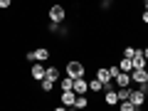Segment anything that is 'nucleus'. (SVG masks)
Returning <instances> with one entry per match:
<instances>
[{
    "label": "nucleus",
    "mask_w": 148,
    "mask_h": 111,
    "mask_svg": "<svg viewBox=\"0 0 148 111\" xmlns=\"http://www.w3.org/2000/svg\"><path fill=\"white\" fill-rule=\"evenodd\" d=\"M141 52H143V57H146V59H148V47H146V49H141Z\"/></svg>",
    "instance_id": "nucleus-24"
},
{
    "label": "nucleus",
    "mask_w": 148,
    "mask_h": 111,
    "mask_svg": "<svg viewBox=\"0 0 148 111\" xmlns=\"http://www.w3.org/2000/svg\"><path fill=\"white\" fill-rule=\"evenodd\" d=\"M64 17H67V12H64V8L62 5H52L49 8V22H64Z\"/></svg>",
    "instance_id": "nucleus-3"
},
{
    "label": "nucleus",
    "mask_w": 148,
    "mask_h": 111,
    "mask_svg": "<svg viewBox=\"0 0 148 111\" xmlns=\"http://www.w3.org/2000/svg\"><path fill=\"white\" fill-rule=\"evenodd\" d=\"M146 74H148V67H146Z\"/></svg>",
    "instance_id": "nucleus-28"
},
{
    "label": "nucleus",
    "mask_w": 148,
    "mask_h": 111,
    "mask_svg": "<svg viewBox=\"0 0 148 111\" xmlns=\"http://www.w3.org/2000/svg\"><path fill=\"white\" fill-rule=\"evenodd\" d=\"M146 67H148V59L143 57V52L138 49V52H136V57H133V69H146Z\"/></svg>",
    "instance_id": "nucleus-10"
},
{
    "label": "nucleus",
    "mask_w": 148,
    "mask_h": 111,
    "mask_svg": "<svg viewBox=\"0 0 148 111\" xmlns=\"http://www.w3.org/2000/svg\"><path fill=\"white\" fill-rule=\"evenodd\" d=\"M89 106V101H86L84 94H77V99H74V109H86Z\"/></svg>",
    "instance_id": "nucleus-14"
},
{
    "label": "nucleus",
    "mask_w": 148,
    "mask_h": 111,
    "mask_svg": "<svg viewBox=\"0 0 148 111\" xmlns=\"http://www.w3.org/2000/svg\"><path fill=\"white\" fill-rule=\"evenodd\" d=\"M96 79L104 84V89H114V77H111L109 67H99L96 69Z\"/></svg>",
    "instance_id": "nucleus-1"
},
{
    "label": "nucleus",
    "mask_w": 148,
    "mask_h": 111,
    "mask_svg": "<svg viewBox=\"0 0 148 111\" xmlns=\"http://www.w3.org/2000/svg\"><path fill=\"white\" fill-rule=\"evenodd\" d=\"M146 101H148V89H146Z\"/></svg>",
    "instance_id": "nucleus-27"
},
{
    "label": "nucleus",
    "mask_w": 148,
    "mask_h": 111,
    "mask_svg": "<svg viewBox=\"0 0 148 111\" xmlns=\"http://www.w3.org/2000/svg\"><path fill=\"white\" fill-rule=\"evenodd\" d=\"M119 69H121V72H133V59L123 57L121 62H119Z\"/></svg>",
    "instance_id": "nucleus-13"
},
{
    "label": "nucleus",
    "mask_w": 148,
    "mask_h": 111,
    "mask_svg": "<svg viewBox=\"0 0 148 111\" xmlns=\"http://www.w3.org/2000/svg\"><path fill=\"white\" fill-rule=\"evenodd\" d=\"M109 72H111V77H116V74L121 72V69H119V64H111V67H109Z\"/></svg>",
    "instance_id": "nucleus-22"
},
{
    "label": "nucleus",
    "mask_w": 148,
    "mask_h": 111,
    "mask_svg": "<svg viewBox=\"0 0 148 111\" xmlns=\"http://www.w3.org/2000/svg\"><path fill=\"white\" fill-rule=\"evenodd\" d=\"M136 52H138V47H133V45L123 47V57H128V59H133V57H136Z\"/></svg>",
    "instance_id": "nucleus-19"
},
{
    "label": "nucleus",
    "mask_w": 148,
    "mask_h": 111,
    "mask_svg": "<svg viewBox=\"0 0 148 111\" xmlns=\"http://www.w3.org/2000/svg\"><path fill=\"white\" fill-rule=\"evenodd\" d=\"M74 99H77V94H74V89H67L59 94V101H62L64 106H69V109H74Z\"/></svg>",
    "instance_id": "nucleus-5"
},
{
    "label": "nucleus",
    "mask_w": 148,
    "mask_h": 111,
    "mask_svg": "<svg viewBox=\"0 0 148 111\" xmlns=\"http://www.w3.org/2000/svg\"><path fill=\"white\" fill-rule=\"evenodd\" d=\"M143 10H148V0H143Z\"/></svg>",
    "instance_id": "nucleus-25"
},
{
    "label": "nucleus",
    "mask_w": 148,
    "mask_h": 111,
    "mask_svg": "<svg viewBox=\"0 0 148 111\" xmlns=\"http://www.w3.org/2000/svg\"><path fill=\"white\" fill-rule=\"evenodd\" d=\"M114 82H116V86H131V72H119Z\"/></svg>",
    "instance_id": "nucleus-8"
},
{
    "label": "nucleus",
    "mask_w": 148,
    "mask_h": 111,
    "mask_svg": "<svg viewBox=\"0 0 148 111\" xmlns=\"http://www.w3.org/2000/svg\"><path fill=\"white\" fill-rule=\"evenodd\" d=\"M49 59V49L47 47H37L35 49V62H47Z\"/></svg>",
    "instance_id": "nucleus-12"
},
{
    "label": "nucleus",
    "mask_w": 148,
    "mask_h": 111,
    "mask_svg": "<svg viewBox=\"0 0 148 111\" xmlns=\"http://www.w3.org/2000/svg\"><path fill=\"white\" fill-rule=\"evenodd\" d=\"M101 89H104V84H101L99 79H89V91H94V94H96V91H101Z\"/></svg>",
    "instance_id": "nucleus-18"
},
{
    "label": "nucleus",
    "mask_w": 148,
    "mask_h": 111,
    "mask_svg": "<svg viewBox=\"0 0 148 111\" xmlns=\"http://www.w3.org/2000/svg\"><path fill=\"white\" fill-rule=\"evenodd\" d=\"M131 82H133V84H148L146 69H133V72H131Z\"/></svg>",
    "instance_id": "nucleus-7"
},
{
    "label": "nucleus",
    "mask_w": 148,
    "mask_h": 111,
    "mask_svg": "<svg viewBox=\"0 0 148 111\" xmlns=\"http://www.w3.org/2000/svg\"><path fill=\"white\" fill-rule=\"evenodd\" d=\"M128 101L133 104V109H141V106L146 104V91L138 89V86H136V89H131V94H128Z\"/></svg>",
    "instance_id": "nucleus-2"
},
{
    "label": "nucleus",
    "mask_w": 148,
    "mask_h": 111,
    "mask_svg": "<svg viewBox=\"0 0 148 111\" xmlns=\"http://www.w3.org/2000/svg\"><path fill=\"white\" fill-rule=\"evenodd\" d=\"M72 89H74V94H86V91H89V82H86L84 77H77Z\"/></svg>",
    "instance_id": "nucleus-6"
},
{
    "label": "nucleus",
    "mask_w": 148,
    "mask_h": 111,
    "mask_svg": "<svg viewBox=\"0 0 148 111\" xmlns=\"http://www.w3.org/2000/svg\"><path fill=\"white\" fill-rule=\"evenodd\" d=\"M101 3H104V5H109V3H111V0H101Z\"/></svg>",
    "instance_id": "nucleus-26"
},
{
    "label": "nucleus",
    "mask_w": 148,
    "mask_h": 111,
    "mask_svg": "<svg viewBox=\"0 0 148 111\" xmlns=\"http://www.w3.org/2000/svg\"><path fill=\"white\" fill-rule=\"evenodd\" d=\"M104 104H109V106H116L119 104V94L114 89H106V94H104Z\"/></svg>",
    "instance_id": "nucleus-11"
},
{
    "label": "nucleus",
    "mask_w": 148,
    "mask_h": 111,
    "mask_svg": "<svg viewBox=\"0 0 148 111\" xmlns=\"http://www.w3.org/2000/svg\"><path fill=\"white\" fill-rule=\"evenodd\" d=\"M67 74L72 77V79H77V77H84V64H82V62H74V59H72V62L67 64Z\"/></svg>",
    "instance_id": "nucleus-4"
},
{
    "label": "nucleus",
    "mask_w": 148,
    "mask_h": 111,
    "mask_svg": "<svg viewBox=\"0 0 148 111\" xmlns=\"http://www.w3.org/2000/svg\"><path fill=\"white\" fill-rule=\"evenodd\" d=\"M45 72H47V67H42V64H32L30 74H32V79L35 82H42L45 79Z\"/></svg>",
    "instance_id": "nucleus-9"
},
{
    "label": "nucleus",
    "mask_w": 148,
    "mask_h": 111,
    "mask_svg": "<svg viewBox=\"0 0 148 111\" xmlns=\"http://www.w3.org/2000/svg\"><path fill=\"white\" fill-rule=\"evenodd\" d=\"M119 106H121V111H136V109H133V104H131V101H119Z\"/></svg>",
    "instance_id": "nucleus-20"
},
{
    "label": "nucleus",
    "mask_w": 148,
    "mask_h": 111,
    "mask_svg": "<svg viewBox=\"0 0 148 111\" xmlns=\"http://www.w3.org/2000/svg\"><path fill=\"white\" fill-rule=\"evenodd\" d=\"M12 5V0H0V10H8Z\"/></svg>",
    "instance_id": "nucleus-21"
},
{
    "label": "nucleus",
    "mask_w": 148,
    "mask_h": 111,
    "mask_svg": "<svg viewBox=\"0 0 148 111\" xmlns=\"http://www.w3.org/2000/svg\"><path fill=\"white\" fill-rule=\"evenodd\" d=\"M45 77H49L52 82H57V79H59V69H57V67H47V72H45Z\"/></svg>",
    "instance_id": "nucleus-16"
},
{
    "label": "nucleus",
    "mask_w": 148,
    "mask_h": 111,
    "mask_svg": "<svg viewBox=\"0 0 148 111\" xmlns=\"http://www.w3.org/2000/svg\"><path fill=\"white\" fill-rule=\"evenodd\" d=\"M72 86H74V79L67 74V77H64V79L59 82V89H62V91H67V89H72Z\"/></svg>",
    "instance_id": "nucleus-15"
},
{
    "label": "nucleus",
    "mask_w": 148,
    "mask_h": 111,
    "mask_svg": "<svg viewBox=\"0 0 148 111\" xmlns=\"http://www.w3.org/2000/svg\"><path fill=\"white\" fill-rule=\"evenodd\" d=\"M141 22H143V25H148V10H143V15H141Z\"/></svg>",
    "instance_id": "nucleus-23"
},
{
    "label": "nucleus",
    "mask_w": 148,
    "mask_h": 111,
    "mask_svg": "<svg viewBox=\"0 0 148 111\" xmlns=\"http://www.w3.org/2000/svg\"><path fill=\"white\" fill-rule=\"evenodd\" d=\"M54 84H57V82H52L49 77H45V79L40 82V86H42V91H52V86H54Z\"/></svg>",
    "instance_id": "nucleus-17"
}]
</instances>
